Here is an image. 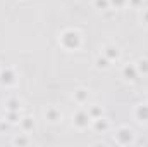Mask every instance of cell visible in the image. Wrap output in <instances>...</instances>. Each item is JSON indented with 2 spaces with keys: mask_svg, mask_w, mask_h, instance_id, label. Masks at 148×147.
I'll return each mask as SVG.
<instances>
[{
  "mask_svg": "<svg viewBox=\"0 0 148 147\" xmlns=\"http://www.w3.org/2000/svg\"><path fill=\"white\" fill-rule=\"evenodd\" d=\"M74 97H76V101H77V102H84V101L88 99V92H86V90H83V88H79V90H76V92H74Z\"/></svg>",
  "mask_w": 148,
  "mask_h": 147,
  "instance_id": "cell-6",
  "label": "cell"
},
{
  "mask_svg": "<svg viewBox=\"0 0 148 147\" xmlns=\"http://www.w3.org/2000/svg\"><path fill=\"white\" fill-rule=\"evenodd\" d=\"M95 121H97V123H95L97 130H105V128H107V121H105V119H102V118H97Z\"/></svg>",
  "mask_w": 148,
  "mask_h": 147,
  "instance_id": "cell-8",
  "label": "cell"
},
{
  "mask_svg": "<svg viewBox=\"0 0 148 147\" xmlns=\"http://www.w3.org/2000/svg\"><path fill=\"white\" fill-rule=\"evenodd\" d=\"M23 125H24V128H26V130H31V128H33V119H31V118H24Z\"/></svg>",
  "mask_w": 148,
  "mask_h": 147,
  "instance_id": "cell-9",
  "label": "cell"
},
{
  "mask_svg": "<svg viewBox=\"0 0 148 147\" xmlns=\"http://www.w3.org/2000/svg\"><path fill=\"white\" fill-rule=\"evenodd\" d=\"M60 43H62L66 49H69V50L77 49V45H79V33H77V31H73V30L62 33V37H60Z\"/></svg>",
  "mask_w": 148,
  "mask_h": 147,
  "instance_id": "cell-1",
  "label": "cell"
},
{
  "mask_svg": "<svg viewBox=\"0 0 148 147\" xmlns=\"http://www.w3.org/2000/svg\"><path fill=\"white\" fill-rule=\"evenodd\" d=\"M88 121H90V114H88V112L79 111V112L74 116V125L79 126V128H84V126L88 125Z\"/></svg>",
  "mask_w": 148,
  "mask_h": 147,
  "instance_id": "cell-3",
  "label": "cell"
},
{
  "mask_svg": "<svg viewBox=\"0 0 148 147\" xmlns=\"http://www.w3.org/2000/svg\"><path fill=\"white\" fill-rule=\"evenodd\" d=\"M115 137H117V142H119V144H129V142H133L134 133H133V130H129V128H121Z\"/></svg>",
  "mask_w": 148,
  "mask_h": 147,
  "instance_id": "cell-2",
  "label": "cell"
},
{
  "mask_svg": "<svg viewBox=\"0 0 148 147\" xmlns=\"http://www.w3.org/2000/svg\"><path fill=\"white\" fill-rule=\"evenodd\" d=\"M9 106H10V109H17V102H16V101H10Z\"/></svg>",
  "mask_w": 148,
  "mask_h": 147,
  "instance_id": "cell-15",
  "label": "cell"
},
{
  "mask_svg": "<svg viewBox=\"0 0 148 147\" xmlns=\"http://www.w3.org/2000/svg\"><path fill=\"white\" fill-rule=\"evenodd\" d=\"M45 116H47V119H50L52 123H55V121H59V119L62 118V114L55 109V107H50V109L45 112Z\"/></svg>",
  "mask_w": 148,
  "mask_h": 147,
  "instance_id": "cell-4",
  "label": "cell"
},
{
  "mask_svg": "<svg viewBox=\"0 0 148 147\" xmlns=\"http://www.w3.org/2000/svg\"><path fill=\"white\" fill-rule=\"evenodd\" d=\"M97 5L102 7V9H107L109 7V0H97Z\"/></svg>",
  "mask_w": 148,
  "mask_h": 147,
  "instance_id": "cell-11",
  "label": "cell"
},
{
  "mask_svg": "<svg viewBox=\"0 0 148 147\" xmlns=\"http://www.w3.org/2000/svg\"><path fill=\"white\" fill-rule=\"evenodd\" d=\"M145 21H147V23H148V10H147V12H145Z\"/></svg>",
  "mask_w": 148,
  "mask_h": 147,
  "instance_id": "cell-17",
  "label": "cell"
},
{
  "mask_svg": "<svg viewBox=\"0 0 148 147\" xmlns=\"http://www.w3.org/2000/svg\"><path fill=\"white\" fill-rule=\"evenodd\" d=\"M9 118H10V121H12V123H14V121H17V119H16V114H14V112H10V114H9Z\"/></svg>",
  "mask_w": 148,
  "mask_h": 147,
  "instance_id": "cell-16",
  "label": "cell"
},
{
  "mask_svg": "<svg viewBox=\"0 0 148 147\" xmlns=\"http://www.w3.org/2000/svg\"><path fill=\"white\" fill-rule=\"evenodd\" d=\"M14 142H16V144H28V140H26V139H23V137H21V139L17 137V139H16Z\"/></svg>",
  "mask_w": 148,
  "mask_h": 147,
  "instance_id": "cell-14",
  "label": "cell"
},
{
  "mask_svg": "<svg viewBox=\"0 0 148 147\" xmlns=\"http://www.w3.org/2000/svg\"><path fill=\"white\" fill-rule=\"evenodd\" d=\"M105 55L110 57V59H114V57L117 59V57H119V52H117L115 47H107V49H105Z\"/></svg>",
  "mask_w": 148,
  "mask_h": 147,
  "instance_id": "cell-7",
  "label": "cell"
},
{
  "mask_svg": "<svg viewBox=\"0 0 148 147\" xmlns=\"http://www.w3.org/2000/svg\"><path fill=\"white\" fill-rule=\"evenodd\" d=\"M134 73H136V71H134V68H131V69H129V68H126V69H124V74H126V76H129V74H131V80L134 78Z\"/></svg>",
  "mask_w": 148,
  "mask_h": 147,
  "instance_id": "cell-12",
  "label": "cell"
},
{
  "mask_svg": "<svg viewBox=\"0 0 148 147\" xmlns=\"http://www.w3.org/2000/svg\"><path fill=\"white\" fill-rule=\"evenodd\" d=\"M136 116H138L141 121H143V119H148V106H138Z\"/></svg>",
  "mask_w": 148,
  "mask_h": 147,
  "instance_id": "cell-5",
  "label": "cell"
},
{
  "mask_svg": "<svg viewBox=\"0 0 148 147\" xmlns=\"http://www.w3.org/2000/svg\"><path fill=\"white\" fill-rule=\"evenodd\" d=\"M109 2H110V3H115L117 7H121V5H122V3H124L126 0H109Z\"/></svg>",
  "mask_w": 148,
  "mask_h": 147,
  "instance_id": "cell-13",
  "label": "cell"
},
{
  "mask_svg": "<svg viewBox=\"0 0 148 147\" xmlns=\"http://www.w3.org/2000/svg\"><path fill=\"white\" fill-rule=\"evenodd\" d=\"M97 64H98V68H109V62H107V59H102V57L97 61Z\"/></svg>",
  "mask_w": 148,
  "mask_h": 147,
  "instance_id": "cell-10",
  "label": "cell"
}]
</instances>
